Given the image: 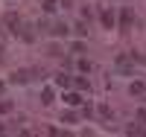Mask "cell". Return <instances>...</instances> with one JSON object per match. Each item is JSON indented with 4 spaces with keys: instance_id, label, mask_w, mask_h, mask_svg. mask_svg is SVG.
Instances as JSON below:
<instances>
[{
    "instance_id": "6da1fadb",
    "label": "cell",
    "mask_w": 146,
    "mask_h": 137,
    "mask_svg": "<svg viewBox=\"0 0 146 137\" xmlns=\"http://www.w3.org/2000/svg\"><path fill=\"white\" fill-rule=\"evenodd\" d=\"M135 64H137V58L131 56V53H123V56H117V64H114V67H117L120 73H131Z\"/></svg>"
},
{
    "instance_id": "7a4b0ae2",
    "label": "cell",
    "mask_w": 146,
    "mask_h": 137,
    "mask_svg": "<svg viewBox=\"0 0 146 137\" xmlns=\"http://www.w3.org/2000/svg\"><path fill=\"white\" fill-rule=\"evenodd\" d=\"M100 21H102V26H105V29H111L114 23H117V21H114V12H108V9H105L102 15H100Z\"/></svg>"
},
{
    "instance_id": "3957f363",
    "label": "cell",
    "mask_w": 146,
    "mask_h": 137,
    "mask_svg": "<svg viewBox=\"0 0 146 137\" xmlns=\"http://www.w3.org/2000/svg\"><path fill=\"white\" fill-rule=\"evenodd\" d=\"M120 26H123V29L131 26V9H123V12H120Z\"/></svg>"
},
{
    "instance_id": "277c9868",
    "label": "cell",
    "mask_w": 146,
    "mask_h": 137,
    "mask_svg": "<svg viewBox=\"0 0 146 137\" xmlns=\"http://www.w3.org/2000/svg\"><path fill=\"white\" fill-rule=\"evenodd\" d=\"M56 85H58V88H64V91H67L70 85H73V79L67 76V73H58V76H56Z\"/></svg>"
},
{
    "instance_id": "5b68a950",
    "label": "cell",
    "mask_w": 146,
    "mask_h": 137,
    "mask_svg": "<svg viewBox=\"0 0 146 137\" xmlns=\"http://www.w3.org/2000/svg\"><path fill=\"white\" fill-rule=\"evenodd\" d=\"M29 76H32V70H18L15 76H12V82H21L23 85V82H29Z\"/></svg>"
},
{
    "instance_id": "8992f818",
    "label": "cell",
    "mask_w": 146,
    "mask_h": 137,
    "mask_svg": "<svg viewBox=\"0 0 146 137\" xmlns=\"http://www.w3.org/2000/svg\"><path fill=\"white\" fill-rule=\"evenodd\" d=\"M64 102L76 108V105H82V96H79V93H64Z\"/></svg>"
},
{
    "instance_id": "52a82bcc",
    "label": "cell",
    "mask_w": 146,
    "mask_h": 137,
    "mask_svg": "<svg viewBox=\"0 0 146 137\" xmlns=\"http://www.w3.org/2000/svg\"><path fill=\"white\" fill-rule=\"evenodd\" d=\"M56 6H58V0H44V12H50V15L56 12Z\"/></svg>"
},
{
    "instance_id": "ba28073f",
    "label": "cell",
    "mask_w": 146,
    "mask_h": 137,
    "mask_svg": "<svg viewBox=\"0 0 146 137\" xmlns=\"http://www.w3.org/2000/svg\"><path fill=\"white\" fill-rule=\"evenodd\" d=\"M53 35H67V26L64 23H53Z\"/></svg>"
},
{
    "instance_id": "9c48e42d",
    "label": "cell",
    "mask_w": 146,
    "mask_h": 137,
    "mask_svg": "<svg viewBox=\"0 0 146 137\" xmlns=\"http://www.w3.org/2000/svg\"><path fill=\"white\" fill-rule=\"evenodd\" d=\"M41 96H44V102L50 105V102H53V88H44V91H41Z\"/></svg>"
}]
</instances>
